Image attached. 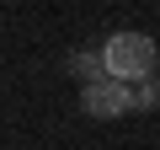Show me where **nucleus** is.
<instances>
[{
	"label": "nucleus",
	"mask_w": 160,
	"mask_h": 150,
	"mask_svg": "<svg viewBox=\"0 0 160 150\" xmlns=\"http://www.w3.org/2000/svg\"><path fill=\"white\" fill-rule=\"evenodd\" d=\"M102 48H107L112 81H144V75L155 70V43H149L144 32H112Z\"/></svg>",
	"instance_id": "1"
},
{
	"label": "nucleus",
	"mask_w": 160,
	"mask_h": 150,
	"mask_svg": "<svg viewBox=\"0 0 160 150\" xmlns=\"http://www.w3.org/2000/svg\"><path fill=\"white\" fill-rule=\"evenodd\" d=\"M80 107H86V118H123L133 107V91L123 81H102V86H86V91H80Z\"/></svg>",
	"instance_id": "2"
},
{
	"label": "nucleus",
	"mask_w": 160,
	"mask_h": 150,
	"mask_svg": "<svg viewBox=\"0 0 160 150\" xmlns=\"http://www.w3.org/2000/svg\"><path fill=\"white\" fill-rule=\"evenodd\" d=\"M69 70H75V75H86V86L112 81V70H107V48H96V54H75V59H69Z\"/></svg>",
	"instance_id": "3"
},
{
	"label": "nucleus",
	"mask_w": 160,
	"mask_h": 150,
	"mask_svg": "<svg viewBox=\"0 0 160 150\" xmlns=\"http://www.w3.org/2000/svg\"><path fill=\"white\" fill-rule=\"evenodd\" d=\"M155 97H160V86H149V81H144V86L133 91V107H155Z\"/></svg>",
	"instance_id": "4"
}]
</instances>
